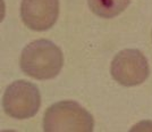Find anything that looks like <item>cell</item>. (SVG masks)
<instances>
[{"mask_svg": "<svg viewBox=\"0 0 152 132\" xmlns=\"http://www.w3.org/2000/svg\"><path fill=\"white\" fill-rule=\"evenodd\" d=\"M64 64L61 49L50 40L39 39L22 51L19 65L26 75L37 80H50L59 74Z\"/></svg>", "mask_w": 152, "mask_h": 132, "instance_id": "6da1fadb", "label": "cell"}, {"mask_svg": "<svg viewBox=\"0 0 152 132\" xmlns=\"http://www.w3.org/2000/svg\"><path fill=\"white\" fill-rule=\"evenodd\" d=\"M41 105L38 87L31 82L18 80L7 87L2 97V107L7 115L17 119L33 117Z\"/></svg>", "mask_w": 152, "mask_h": 132, "instance_id": "3957f363", "label": "cell"}, {"mask_svg": "<svg viewBox=\"0 0 152 132\" xmlns=\"http://www.w3.org/2000/svg\"><path fill=\"white\" fill-rule=\"evenodd\" d=\"M110 73L116 82L125 87L139 86L150 74L146 57L137 49H124L114 57Z\"/></svg>", "mask_w": 152, "mask_h": 132, "instance_id": "277c9868", "label": "cell"}, {"mask_svg": "<svg viewBox=\"0 0 152 132\" xmlns=\"http://www.w3.org/2000/svg\"><path fill=\"white\" fill-rule=\"evenodd\" d=\"M58 15L59 0H22L20 17L31 30H49L57 22Z\"/></svg>", "mask_w": 152, "mask_h": 132, "instance_id": "5b68a950", "label": "cell"}, {"mask_svg": "<svg viewBox=\"0 0 152 132\" xmlns=\"http://www.w3.org/2000/svg\"><path fill=\"white\" fill-rule=\"evenodd\" d=\"M131 0H88L90 9L102 18H113L121 14Z\"/></svg>", "mask_w": 152, "mask_h": 132, "instance_id": "8992f818", "label": "cell"}, {"mask_svg": "<svg viewBox=\"0 0 152 132\" xmlns=\"http://www.w3.org/2000/svg\"><path fill=\"white\" fill-rule=\"evenodd\" d=\"M93 116L78 103L63 100L50 106L43 117L45 132H92Z\"/></svg>", "mask_w": 152, "mask_h": 132, "instance_id": "7a4b0ae2", "label": "cell"}]
</instances>
